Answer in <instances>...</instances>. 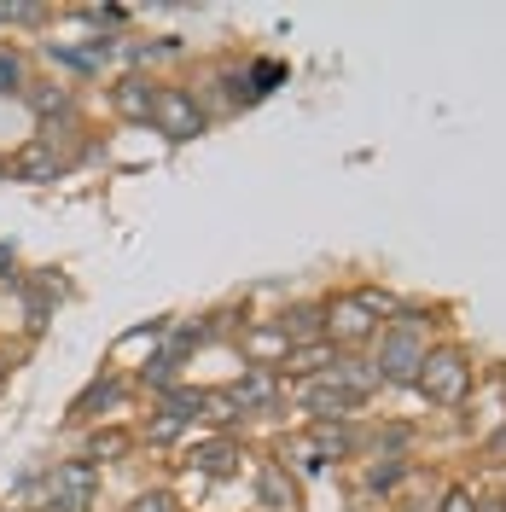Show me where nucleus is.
<instances>
[{
	"label": "nucleus",
	"mask_w": 506,
	"mask_h": 512,
	"mask_svg": "<svg viewBox=\"0 0 506 512\" xmlns=\"http://www.w3.org/2000/svg\"><path fill=\"white\" fill-rule=\"evenodd\" d=\"M419 367H425V332L413 326V315H402L379 338L373 373H379V384H419Z\"/></svg>",
	"instance_id": "nucleus-1"
},
{
	"label": "nucleus",
	"mask_w": 506,
	"mask_h": 512,
	"mask_svg": "<svg viewBox=\"0 0 506 512\" xmlns=\"http://www.w3.org/2000/svg\"><path fill=\"white\" fill-rule=\"evenodd\" d=\"M99 495V472L88 460H64L47 472V495H41V512H88Z\"/></svg>",
	"instance_id": "nucleus-2"
},
{
	"label": "nucleus",
	"mask_w": 506,
	"mask_h": 512,
	"mask_svg": "<svg viewBox=\"0 0 506 512\" xmlns=\"http://www.w3.org/2000/svg\"><path fill=\"white\" fill-rule=\"evenodd\" d=\"M419 390L437 396V402H460V396L472 390V361H466L460 350L425 355V367H419Z\"/></svg>",
	"instance_id": "nucleus-3"
},
{
	"label": "nucleus",
	"mask_w": 506,
	"mask_h": 512,
	"mask_svg": "<svg viewBox=\"0 0 506 512\" xmlns=\"http://www.w3.org/2000/svg\"><path fill=\"white\" fill-rule=\"evenodd\" d=\"M152 123H158V134H169V140H198V134H204V111L192 105L187 88H158V94H152Z\"/></svg>",
	"instance_id": "nucleus-4"
},
{
	"label": "nucleus",
	"mask_w": 506,
	"mask_h": 512,
	"mask_svg": "<svg viewBox=\"0 0 506 512\" xmlns=\"http://www.w3.org/2000/svg\"><path fill=\"white\" fill-rule=\"evenodd\" d=\"M373 326H379V315H373L355 291L326 303V344H367V338H373Z\"/></svg>",
	"instance_id": "nucleus-5"
},
{
	"label": "nucleus",
	"mask_w": 506,
	"mask_h": 512,
	"mask_svg": "<svg viewBox=\"0 0 506 512\" xmlns=\"http://www.w3.org/2000/svg\"><path fill=\"white\" fill-rule=\"evenodd\" d=\"M64 169H70V158H64V152H53V140H47V134H41V140H30V146L12 158V175H18V181H59Z\"/></svg>",
	"instance_id": "nucleus-6"
},
{
	"label": "nucleus",
	"mask_w": 506,
	"mask_h": 512,
	"mask_svg": "<svg viewBox=\"0 0 506 512\" xmlns=\"http://www.w3.org/2000/svg\"><path fill=\"white\" fill-rule=\"evenodd\" d=\"M227 396L239 402V414H268V408L280 402V379H274V367H251V373L233 384Z\"/></svg>",
	"instance_id": "nucleus-7"
},
{
	"label": "nucleus",
	"mask_w": 506,
	"mask_h": 512,
	"mask_svg": "<svg viewBox=\"0 0 506 512\" xmlns=\"http://www.w3.org/2000/svg\"><path fill=\"white\" fill-rule=\"evenodd\" d=\"M320 379L332 384L338 396H349V402H367V396L379 390V373H373V361H332Z\"/></svg>",
	"instance_id": "nucleus-8"
},
{
	"label": "nucleus",
	"mask_w": 506,
	"mask_h": 512,
	"mask_svg": "<svg viewBox=\"0 0 506 512\" xmlns=\"http://www.w3.org/2000/svg\"><path fill=\"white\" fill-rule=\"evenodd\" d=\"M280 332H285L291 350H297V344H320V338H326V309H320V303H297V309L280 320Z\"/></svg>",
	"instance_id": "nucleus-9"
},
{
	"label": "nucleus",
	"mask_w": 506,
	"mask_h": 512,
	"mask_svg": "<svg viewBox=\"0 0 506 512\" xmlns=\"http://www.w3.org/2000/svg\"><path fill=\"white\" fill-rule=\"evenodd\" d=\"M152 94H158V82H146V76H123L111 99H117V111H123V117L146 123V117H152Z\"/></svg>",
	"instance_id": "nucleus-10"
},
{
	"label": "nucleus",
	"mask_w": 506,
	"mask_h": 512,
	"mask_svg": "<svg viewBox=\"0 0 506 512\" xmlns=\"http://www.w3.org/2000/svg\"><path fill=\"white\" fill-rule=\"evenodd\" d=\"M361 448V437L349 431V425H320L315 431V454L320 460H344V454H355Z\"/></svg>",
	"instance_id": "nucleus-11"
},
{
	"label": "nucleus",
	"mask_w": 506,
	"mask_h": 512,
	"mask_svg": "<svg viewBox=\"0 0 506 512\" xmlns=\"http://www.w3.org/2000/svg\"><path fill=\"white\" fill-rule=\"evenodd\" d=\"M256 495L268 501V507H297V489H291V478H285L280 466H262V478H256Z\"/></svg>",
	"instance_id": "nucleus-12"
},
{
	"label": "nucleus",
	"mask_w": 506,
	"mask_h": 512,
	"mask_svg": "<svg viewBox=\"0 0 506 512\" xmlns=\"http://www.w3.org/2000/svg\"><path fill=\"white\" fill-rule=\"evenodd\" d=\"M291 355V373H326L332 361H338V350L320 338V344H297V350H285Z\"/></svg>",
	"instance_id": "nucleus-13"
},
{
	"label": "nucleus",
	"mask_w": 506,
	"mask_h": 512,
	"mask_svg": "<svg viewBox=\"0 0 506 512\" xmlns=\"http://www.w3.org/2000/svg\"><path fill=\"white\" fill-rule=\"evenodd\" d=\"M245 350H251V355H256V367H262L268 355H285L291 344H285L280 326H256V332H245Z\"/></svg>",
	"instance_id": "nucleus-14"
},
{
	"label": "nucleus",
	"mask_w": 506,
	"mask_h": 512,
	"mask_svg": "<svg viewBox=\"0 0 506 512\" xmlns=\"http://www.w3.org/2000/svg\"><path fill=\"white\" fill-rule=\"evenodd\" d=\"M233 460H239L233 443H210V448H198V454H192V466H198V472H210V478H227V472H233Z\"/></svg>",
	"instance_id": "nucleus-15"
},
{
	"label": "nucleus",
	"mask_w": 506,
	"mask_h": 512,
	"mask_svg": "<svg viewBox=\"0 0 506 512\" xmlns=\"http://www.w3.org/2000/svg\"><path fill=\"white\" fill-rule=\"evenodd\" d=\"M24 99H30L35 117H70V94L64 88H24Z\"/></svg>",
	"instance_id": "nucleus-16"
},
{
	"label": "nucleus",
	"mask_w": 506,
	"mask_h": 512,
	"mask_svg": "<svg viewBox=\"0 0 506 512\" xmlns=\"http://www.w3.org/2000/svg\"><path fill=\"white\" fill-rule=\"evenodd\" d=\"M111 402H123V384L117 379H105V384H94L82 402H76V419H94V408H111Z\"/></svg>",
	"instance_id": "nucleus-17"
},
{
	"label": "nucleus",
	"mask_w": 506,
	"mask_h": 512,
	"mask_svg": "<svg viewBox=\"0 0 506 512\" xmlns=\"http://www.w3.org/2000/svg\"><path fill=\"white\" fill-rule=\"evenodd\" d=\"M30 82H24V59L12 53V47H0V94H24Z\"/></svg>",
	"instance_id": "nucleus-18"
},
{
	"label": "nucleus",
	"mask_w": 506,
	"mask_h": 512,
	"mask_svg": "<svg viewBox=\"0 0 506 512\" xmlns=\"http://www.w3.org/2000/svg\"><path fill=\"white\" fill-rule=\"evenodd\" d=\"M128 443H134L128 431H94L88 454H94V460H117V454H128Z\"/></svg>",
	"instance_id": "nucleus-19"
},
{
	"label": "nucleus",
	"mask_w": 506,
	"mask_h": 512,
	"mask_svg": "<svg viewBox=\"0 0 506 512\" xmlns=\"http://www.w3.org/2000/svg\"><path fill=\"white\" fill-rule=\"evenodd\" d=\"M181 425H192V419H181V414H169V408H163V414L146 425V437H152V443H175V437H181Z\"/></svg>",
	"instance_id": "nucleus-20"
},
{
	"label": "nucleus",
	"mask_w": 506,
	"mask_h": 512,
	"mask_svg": "<svg viewBox=\"0 0 506 512\" xmlns=\"http://www.w3.org/2000/svg\"><path fill=\"white\" fill-rule=\"evenodd\" d=\"M402 472H408L402 460H384V466H373V472H367V489H396V483H402Z\"/></svg>",
	"instance_id": "nucleus-21"
},
{
	"label": "nucleus",
	"mask_w": 506,
	"mask_h": 512,
	"mask_svg": "<svg viewBox=\"0 0 506 512\" xmlns=\"http://www.w3.org/2000/svg\"><path fill=\"white\" fill-rule=\"evenodd\" d=\"M128 512H181V507H175V495H163V489H152V495H140V501H134Z\"/></svg>",
	"instance_id": "nucleus-22"
},
{
	"label": "nucleus",
	"mask_w": 506,
	"mask_h": 512,
	"mask_svg": "<svg viewBox=\"0 0 506 512\" xmlns=\"http://www.w3.org/2000/svg\"><path fill=\"white\" fill-rule=\"evenodd\" d=\"M443 512H477L472 489H448V495H443Z\"/></svg>",
	"instance_id": "nucleus-23"
},
{
	"label": "nucleus",
	"mask_w": 506,
	"mask_h": 512,
	"mask_svg": "<svg viewBox=\"0 0 506 512\" xmlns=\"http://www.w3.org/2000/svg\"><path fill=\"white\" fill-rule=\"evenodd\" d=\"M0 274H12V245H0Z\"/></svg>",
	"instance_id": "nucleus-24"
},
{
	"label": "nucleus",
	"mask_w": 506,
	"mask_h": 512,
	"mask_svg": "<svg viewBox=\"0 0 506 512\" xmlns=\"http://www.w3.org/2000/svg\"><path fill=\"white\" fill-rule=\"evenodd\" d=\"M495 512H506V501H495Z\"/></svg>",
	"instance_id": "nucleus-25"
},
{
	"label": "nucleus",
	"mask_w": 506,
	"mask_h": 512,
	"mask_svg": "<svg viewBox=\"0 0 506 512\" xmlns=\"http://www.w3.org/2000/svg\"><path fill=\"white\" fill-rule=\"evenodd\" d=\"M0 175H6V163H0Z\"/></svg>",
	"instance_id": "nucleus-26"
}]
</instances>
